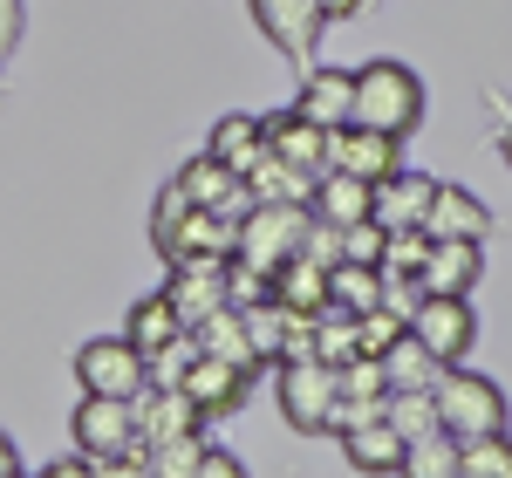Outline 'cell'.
I'll use <instances>...</instances> for the list:
<instances>
[{"label":"cell","instance_id":"cell-1","mask_svg":"<svg viewBox=\"0 0 512 478\" xmlns=\"http://www.w3.org/2000/svg\"><path fill=\"white\" fill-rule=\"evenodd\" d=\"M349 123L383 130V137H410V130L424 123V82H417V69H410V62H390V55L362 62V69H355Z\"/></svg>","mask_w":512,"mask_h":478},{"label":"cell","instance_id":"cell-2","mask_svg":"<svg viewBox=\"0 0 512 478\" xmlns=\"http://www.w3.org/2000/svg\"><path fill=\"white\" fill-rule=\"evenodd\" d=\"M437 431L451 444H478V438H506V390L492 383V376H478V369H444L437 376Z\"/></svg>","mask_w":512,"mask_h":478},{"label":"cell","instance_id":"cell-3","mask_svg":"<svg viewBox=\"0 0 512 478\" xmlns=\"http://www.w3.org/2000/svg\"><path fill=\"white\" fill-rule=\"evenodd\" d=\"M274 397H280V417H287L301 438H335L342 383H335V369H328V362H315V356L280 362V369H274Z\"/></svg>","mask_w":512,"mask_h":478},{"label":"cell","instance_id":"cell-4","mask_svg":"<svg viewBox=\"0 0 512 478\" xmlns=\"http://www.w3.org/2000/svg\"><path fill=\"white\" fill-rule=\"evenodd\" d=\"M308 219H315L308 205H246V212H239V246H233V260L274 280L280 260H294V253H301Z\"/></svg>","mask_w":512,"mask_h":478},{"label":"cell","instance_id":"cell-5","mask_svg":"<svg viewBox=\"0 0 512 478\" xmlns=\"http://www.w3.org/2000/svg\"><path fill=\"white\" fill-rule=\"evenodd\" d=\"M69 438L89 465H117V458H144V431H137V403L123 397H82L69 417Z\"/></svg>","mask_w":512,"mask_h":478},{"label":"cell","instance_id":"cell-6","mask_svg":"<svg viewBox=\"0 0 512 478\" xmlns=\"http://www.w3.org/2000/svg\"><path fill=\"white\" fill-rule=\"evenodd\" d=\"M76 383H82V397L137 403L151 390V369H144V349H137L130 335H96V342L76 349Z\"/></svg>","mask_w":512,"mask_h":478},{"label":"cell","instance_id":"cell-7","mask_svg":"<svg viewBox=\"0 0 512 478\" xmlns=\"http://www.w3.org/2000/svg\"><path fill=\"white\" fill-rule=\"evenodd\" d=\"M410 335H417V342H424L444 369H458V362L472 356V342H478V315H472V301L424 294V301L410 308Z\"/></svg>","mask_w":512,"mask_h":478},{"label":"cell","instance_id":"cell-8","mask_svg":"<svg viewBox=\"0 0 512 478\" xmlns=\"http://www.w3.org/2000/svg\"><path fill=\"white\" fill-rule=\"evenodd\" d=\"M226 267L233 260H171V274H164V301L185 315V328H198L205 315H219V308H233V294H226Z\"/></svg>","mask_w":512,"mask_h":478},{"label":"cell","instance_id":"cell-9","mask_svg":"<svg viewBox=\"0 0 512 478\" xmlns=\"http://www.w3.org/2000/svg\"><path fill=\"white\" fill-rule=\"evenodd\" d=\"M328 171H349V178H362V185H383L390 171H403V137L342 123V130L328 137Z\"/></svg>","mask_w":512,"mask_h":478},{"label":"cell","instance_id":"cell-10","mask_svg":"<svg viewBox=\"0 0 512 478\" xmlns=\"http://www.w3.org/2000/svg\"><path fill=\"white\" fill-rule=\"evenodd\" d=\"M431 199H437V178H424V171H390V178L376 185V205H369V219H376L383 233H424V219H431Z\"/></svg>","mask_w":512,"mask_h":478},{"label":"cell","instance_id":"cell-11","mask_svg":"<svg viewBox=\"0 0 512 478\" xmlns=\"http://www.w3.org/2000/svg\"><path fill=\"white\" fill-rule=\"evenodd\" d=\"M478 274H485V246H472V239H431V253L417 267V287L424 294H451V301H472Z\"/></svg>","mask_w":512,"mask_h":478},{"label":"cell","instance_id":"cell-12","mask_svg":"<svg viewBox=\"0 0 512 478\" xmlns=\"http://www.w3.org/2000/svg\"><path fill=\"white\" fill-rule=\"evenodd\" d=\"M260 130H267V151H274L280 164H294V171H308V178H321V171H328V137H335V130L308 123L301 110L260 117Z\"/></svg>","mask_w":512,"mask_h":478},{"label":"cell","instance_id":"cell-13","mask_svg":"<svg viewBox=\"0 0 512 478\" xmlns=\"http://www.w3.org/2000/svg\"><path fill=\"white\" fill-rule=\"evenodd\" d=\"M253 21H260V35L274 48H287L294 62H308L315 35H321V0H253Z\"/></svg>","mask_w":512,"mask_h":478},{"label":"cell","instance_id":"cell-14","mask_svg":"<svg viewBox=\"0 0 512 478\" xmlns=\"http://www.w3.org/2000/svg\"><path fill=\"white\" fill-rule=\"evenodd\" d=\"M171 185H178L198 212H233V219H239V212L253 205V199H246V178H239L233 164H219L212 151H205V158H192L178 178H171Z\"/></svg>","mask_w":512,"mask_h":478},{"label":"cell","instance_id":"cell-15","mask_svg":"<svg viewBox=\"0 0 512 478\" xmlns=\"http://www.w3.org/2000/svg\"><path fill=\"white\" fill-rule=\"evenodd\" d=\"M178 390L198 403V417H226V410H239V403H246V390H253V369H233V362L198 356L192 369H185V383H178Z\"/></svg>","mask_w":512,"mask_h":478},{"label":"cell","instance_id":"cell-16","mask_svg":"<svg viewBox=\"0 0 512 478\" xmlns=\"http://www.w3.org/2000/svg\"><path fill=\"white\" fill-rule=\"evenodd\" d=\"M424 233H431V239H472V246H485V239H492V212H485V199H472L465 185H437Z\"/></svg>","mask_w":512,"mask_h":478},{"label":"cell","instance_id":"cell-17","mask_svg":"<svg viewBox=\"0 0 512 478\" xmlns=\"http://www.w3.org/2000/svg\"><path fill=\"white\" fill-rule=\"evenodd\" d=\"M294 110H301L308 123H321V130H342L349 110H355V69H308Z\"/></svg>","mask_w":512,"mask_h":478},{"label":"cell","instance_id":"cell-18","mask_svg":"<svg viewBox=\"0 0 512 478\" xmlns=\"http://www.w3.org/2000/svg\"><path fill=\"white\" fill-rule=\"evenodd\" d=\"M403 451H410V444L390 431V417H376V424H355V431H342V458H349L362 478H396V472H403Z\"/></svg>","mask_w":512,"mask_h":478},{"label":"cell","instance_id":"cell-19","mask_svg":"<svg viewBox=\"0 0 512 478\" xmlns=\"http://www.w3.org/2000/svg\"><path fill=\"white\" fill-rule=\"evenodd\" d=\"M369 205H376V185H362V178H349V171H321L308 212L328 219V226H362V219H369Z\"/></svg>","mask_w":512,"mask_h":478},{"label":"cell","instance_id":"cell-20","mask_svg":"<svg viewBox=\"0 0 512 478\" xmlns=\"http://www.w3.org/2000/svg\"><path fill=\"white\" fill-rule=\"evenodd\" d=\"M192 342H198V356L233 362V369H253V376H260V356H253V335H246V315H239V308L205 315V321L192 328Z\"/></svg>","mask_w":512,"mask_h":478},{"label":"cell","instance_id":"cell-21","mask_svg":"<svg viewBox=\"0 0 512 478\" xmlns=\"http://www.w3.org/2000/svg\"><path fill=\"white\" fill-rule=\"evenodd\" d=\"M137 431H144V444L151 438H192V431H205V417H198V403L185 390H144L137 397Z\"/></svg>","mask_w":512,"mask_h":478},{"label":"cell","instance_id":"cell-22","mask_svg":"<svg viewBox=\"0 0 512 478\" xmlns=\"http://www.w3.org/2000/svg\"><path fill=\"white\" fill-rule=\"evenodd\" d=\"M274 301H280V308H294V315H321V308H328V267L308 260V253L280 260V267H274Z\"/></svg>","mask_w":512,"mask_h":478},{"label":"cell","instance_id":"cell-23","mask_svg":"<svg viewBox=\"0 0 512 478\" xmlns=\"http://www.w3.org/2000/svg\"><path fill=\"white\" fill-rule=\"evenodd\" d=\"M246 199L253 205H308L315 199V178L308 171H294V164H280L274 151L246 171Z\"/></svg>","mask_w":512,"mask_h":478},{"label":"cell","instance_id":"cell-24","mask_svg":"<svg viewBox=\"0 0 512 478\" xmlns=\"http://www.w3.org/2000/svg\"><path fill=\"white\" fill-rule=\"evenodd\" d=\"M376 362H383V383H390V390H437V376H444V362H437L410 328H403V342H390Z\"/></svg>","mask_w":512,"mask_h":478},{"label":"cell","instance_id":"cell-25","mask_svg":"<svg viewBox=\"0 0 512 478\" xmlns=\"http://www.w3.org/2000/svg\"><path fill=\"white\" fill-rule=\"evenodd\" d=\"M123 335H130V342H137L144 356H158L164 342H178V335H192V328H185V315H178V308L164 301V287H158V294H144V301L130 308V321H123Z\"/></svg>","mask_w":512,"mask_h":478},{"label":"cell","instance_id":"cell-26","mask_svg":"<svg viewBox=\"0 0 512 478\" xmlns=\"http://www.w3.org/2000/svg\"><path fill=\"white\" fill-rule=\"evenodd\" d=\"M219 164H233L239 178L253 171V164L267 158V130H260V117H219L212 123V144H205Z\"/></svg>","mask_w":512,"mask_h":478},{"label":"cell","instance_id":"cell-27","mask_svg":"<svg viewBox=\"0 0 512 478\" xmlns=\"http://www.w3.org/2000/svg\"><path fill=\"white\" fill-rule=\"evenodd\" d=\"M246 315V335H253V356H260V369H280V356H287V321H294V308H280L274 294L267 301H253V308H239Z\"/></svg>","mask_w":512,"mask_h":478},{"label":"cell","instance_id":"cell-28","mask_svg":"<svg viewBox=\"0 0 512 478\" xmlns=\"http://www.w3.org/2000/svg\"><path fill=\"white\" fill-rule=\"evenodd\" d=\"M328 301L349 308V315L383 308V267H349V260H335V267H328Z\"/></svg>","mask_w":512,"mask_h":478},{"label":"cell","instance_id":"cell-29","mask_svg":"<svg viewBox=\"0 0 512 478\" xmlns=\"http://www.w3.org/2000/svg\"><path fill=\"white\" fill-rule=\"evenodd\" d=\"M362 356V328H355V315L349 308H321L315 315V362H328V369H342V362H355Z\"/></svg>","mask_w":512,"mask_h":478},{"label":"cell","instance_id":"cell-30","mask_svg":"<svg viewBox=\"0 0 512 478\" xmlns=\"http://www.w3.org/2000/svg\"><path fill=\"white\" fill-rule=\"evenodd\" d=\"M198 458H205V431H192V438H151V444H144L151 478H192Z\"/></svg>","mask_w":512,"mask_h":478},{"label":"cell","instance_id":"cell-31","mask_svg":"<svg viewBox=\"0 0 512 478\" xmlns=\"http://www.w3.org/2000/svg\"><path fill=\"white\" fill-rule=\"evenodd\" d=\"M396 478H458V444L444 438V431H431V438H410V451H403V472Z\"/></svg>","mask_w":512,"mask_h":478},{"label":"cell","instance_id":"cell-32","mask_svg":"<svg viewBox=\"0 0 512 478\" xmlns=\"http://www.w3.org/2000/svg\"><path fill=\"white\" fill-rule=\"evenodd\" d=\"M383 417H390V431H396L403 444H410V438H431V431H437L431 390H390V410H383Z\"/></svg>","mask_w":512,"mask_h":478},{"label":"cell","instance_id":"cell-33","mask_svg":"<svg viewBox=\"0 0 512 478\" xmlns=\"http://www.w3.org/2000/svg\"><path fill=\"white\" fill-rule=\"evenodd\" d=\"M506 472H512V438L458 444V478H506Z\"/></svg>","mask_w":512,"mask_h":478},{"label":"cell","instance_id":"cell-34","mask_svg":"<svg viewBox=\"0 0 512 478\" xmlns=\"http://www.w3.org/2000/svg\"><path fill=\"white\" fill-rule=\"evenodd\" d=\"M335 383H342V403H376V397H390V383H383V362L376 356H355L335 369Z\"/></svg>","mask_w":512,"mask_h":478},{"label":"cell","instance_id":"cell-35","mask_svg":"<svg viewBox=\"0 0 512 478\" xmlns=\"http://www.w3.org/2000/svg\"><path fill=\"white\" fill-rule=\"evenodd\" d=\"M192 362H198V342H192V335H178V342H164L158 356H144V369H151V390H178Z\"/></svg>","mask_w":512,"mask_h":478},{"label":"cell","instance_id":"cell-36","mask_svg":"<svg viewBox=\"0 0 512 478\" xmlns=\"http://www.w3.org/2000/svg\"><path fill=\"white\" fill-rule=\"evenodd\" d=\"M383 246H390V233H383L376 219L342 226V260H349V267H383Z\"/></svg>","mask_w":512,"mask_h":478},{"label":"cell","instance_id":"cell-37","mask_svg":"<svg viewBox=\"0 0 512 478\" xmlns=\"http://www.w3.org/2000/svg\"><path fill=\"white\" fill-rule=\"evenodd\" d=\"M192 212H198V205L185 199L178 185H171V192H164V199L151 205V239H158V253H171V239H178V226H185Z\"/></svg>","mask_w":512,"mask_h":478},{"label":"cell","instance_id":"cell-38","mask_svg":"<svg viewBox=\"0 0 512 478\" xmlns=\"http://www.w3.org/2000/svg\"><path fill=\"white\" fill-rule=\"evenodd\" d=\"M355 328H362V356H383L390 342H403V328H410V321L390 315V308H369V315H355Z\"/></svg>","mask_w":512,"mask_h":478},{"label":"cell","instance_id":"cell-39","mask_svg":"<svg viewBox=\"0 0 512 478\" xmlns=\"http://www.w3.org/2000/svg\"><path fill=\"white\" fill-rule=\"evenodd\" d=\"M424 253H431V233H390V246H383V274H410L417 280Z\"/></svg>","mask_w":512,"mask_h":478},{"label":"cell","instance_id":"cell-40","mask_svg":"<svg viewBox=\"0 0 512 478\" xmlns=\"http://www.w3.org/2000/svg\"><path fill=\"white\" fill-rule=\"evenodd\" d=\"M192 478H246V465H239L226 444H205V458H198V472Z\"/></svg>","mask_w":512,"mask_h":478},{"label":"cell","instance_id":"cell-41","mask_svg":"<svg viewBox=\"0 0 512 478\" xmlns=\"http://www.w3.org/2000/svg\"><path fill=\"white\" fill-rule=\"evenodd\" d=\"M35 478H96V465H89V458L76 451V458H55V465H41Z\"/></svg>","mask_w":512,"mask_h":478},{"label":"cell","instance_id":"cell-42","mask_svg":"<svg viewBox=\"0 0 512 478\" xmlns=\"http://www.w3.org/2000/svg\"><path fill=\"white\" fill-rule=\"evenodd\" d=\"M7 472H21V451H14V438L0 431V478H7Z\"/></svg>","mask_w":512,"mask_h":478},{"label":"cell","instance_id":"cell-43","mask_svg":"<svg viewBox=\"0 0 512 478\" xmlns=\"http://www.w3.org/2000/svg\"><path fill=\"white\" fill-rule=\"evenodd\" d=\"M362 0H321V21H342V14H355Z\"/></svg>","mask_w":512,"mask_h":478},{"label":"cell","instance_id":"cell-44","mask_svg":"<svg viewBox=\"0 0 512 478\" xmlns=\"http://www.w3.org/2000/svg\"><path fill=\"white\" fill-rule=\"evenodd\" d=\"M14 41V0H0V48Z\"/></svg>","mask_w":512,"mask_h":478},{"label":"cell","instance_id":"cell-45","mask_svg":"<svg viewBox=\"0 0 512 478\" xmlns=\"http://www.w3.org/2000/svg\"><path fill=\"white\" fill-rule=\"evenodd\" d=\"M499 158L512 164V123H506V130H499Z\"/></svg>","mask_w":512,"mask_h":478},{"label":"cell","instance_id":"cell-46","mask_svg":"<svg viewBox=\"0 0 512 478\" xmlns=\"http://www.w3.org/2000/svg\"><path fill=\"white\" fill-rule=\"evenodd\" d=\"M7 478H28V472H7Z\"/></svg>","mask_w":512,"mask_h":478},{"label":"cell","instance_id":"cell-47","mask_svg":"<svg viewBox=\"0 0 512 478\" xmlns=\"http://www.w3.org/2000/svg\"><path fill=\"white\" fill-rule=\"evenodd\" d=\"M506 478H512V472H506Z\"/></svg>","mask_w":512,"mask_h":478}]
</instances>
